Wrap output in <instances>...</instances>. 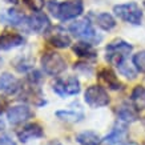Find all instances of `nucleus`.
Listing matches in <instances>:
<instances>
[{"instance_id":"17","label":"nucleus","mask_w":145,"mask_h":145,"mask_svg":"<svg viewBox=\"0 0 145 145\" xmlns=\"http://www.w3.org/2000/svg\"><path fill=\"white\" fill-rule=\"evenodd\" d=\"M127 136V128L124 125H119V127H114L112 131H110L105 137H104V142L108 145H114V144H119L121 141L125 138Z\"/></svg>"},{"instance_id":"16","label":"nucleus","mask_w":145,"mask_h":145,"mask_svg":"<svg viewBox=\"0 0 145 145\" xmlns=\"http://www.w3.org/2000/svg\"><path fill=\"white\" fill-rule=\"evenodd\" d=\"M73 52L81 59H95L97 56V52L93 44L88 41H79L73 45Z\"/></svg>"},{"instance_id":"7","label":"nucleus","mask_w":145,"mask_h":145,"mask_svg":"<svg viewBox=\"0 0 145 145\" xmlns=\"http://www.w3.org/2000/svg\"><path fill=\"white\" fill-rule=\"evenodd\" d=\"M84 100L91 108H103L110 103L108 92L100 85H89L84 93Z\"/></svg>"},{"instance_id":"27","label":"nucleus","mask_w":145,"mask_h":145,"mask_svg":"<svg viewBox=\"0 0 145 145\" xmlns=\"http://www.w3.org/2000/svg\"><path fill=\"white\" fill-rule=\"evenodd\" d=\"M0 145H16V142L11 138L9 136H1L0 137Z\"/></svg>"},{"instance_id":"11","label":"nucleus","mask_w":145,"mask_h":145,"mask_svg":"<svg viewBox=\"0 0 145 145\" xmlns=\"http://www.w3.org/2000/svg\"><path fill=\"white\" fill-rule=\"evenodd\" d=\"M47 41H48L51 45H53L55 48H68L71 44H72V40H71L69 35L67 33L64 29L61 28H49L47 31Z\"/></svg>"},{"instance_id":"4","label":"nucleus","mask_w":145,"mask_h":145,"mask_svg":"<svg viewBox=\"0 0 145 145\" xmlns=\"http://www.w3.org/2000/svg\"><path fill=\"white\" fill-rule=\"evenodd\" d=\"M113 12L120 20L133 24V25H140L142 20V9L135 1L114 5Z\"/></svg>"},{"instance_id":"26","label":"nucleus","mask_w":145,"mask_h":145,"mask_svg":"<svg viewBox=\"0 0 145 145\" xmlns=\"http://www.w3.org/2000/svg\"><path fill=\"white\" fill-rule=\"evenodd\" d=\"M24 4L33 12H41L44 8V0H23Z\"/></svg>"},{"instance_id":"15","label":"nucleus","mask_w":145,"mask_h":145,"mask_svg":"<svg viewBox=\"0 0 145 145\" xmlns=\"http://www.w3.org/2000/svg\"><path fill=\"white\" fill-rule=\"evenodd\" d=\"M91 18H93V22L99 28H101L103 31H110L116 27V20L108 12H101L96 13V15H91Z\"/></svg>"},{"instance_id":"8","label":"nucleus","mask_w":145,"mask_h":145,"mask_svg":"<svg viewBox=\"0 0 145 145\" xmlns=\"http://www.w3.org/2000/svg\"><path fill=\"white\" fill-rule=\"evenodd\" d=\"M24 24H27L28 29L33 33H47V31L51 28L48 16L41 12H35L31 16H27Z\"/></svg>"},{"instance_id":"10","label":"nucleus","mask_w":145,"mask_h":145,"mask_svg":"<svg viewBox=\"0 0 145 145\" xmlns=\"http://www.w3.org/2000/svg\"><path fill=\"white\" fill-rule=\"evenodd\" d=\"M31 117H32L31 108L28 105H24V104L13 105L7 110V120H8L9 124H12V125L23 124L24 121H27V120L31 119Z\"/></svg>"},{"instance_id":"5","label":"nucleus","mask_w":145,"mask_h":145,"mask_svg":"<svg viewBox=\"0 0 145 145\" xmlns=\"http://www.w3.org/2000/svg\"><path fill=\"white\" fill-rule=\"evenodd\" d=\"M41 68L48 76H59L67 69L65 59L56 52H45L41 56Z\"/></svg>"},{"instance_id":"21","label":"nucleus","mask_w":145,"mask_h":145,"mask_svg":"<svg viewBox=\"0 0 145 145\" xmlns=\"http://www.w3.org/2000/svg\"><path fill=\"white\" fill-rule=\"evenodd\" d=\"M56 116L63 121H68V123H79L84 119L83 112H76V110H69V109H63L57 110Z\"/></svg>"},{"instance_id":"18","label":"nucleus","mask_w":145,"mask_h":145,"mask_svg":"<svg viewBox=\"0 0 145 145\" xmlns=\"http://www.w3.org/2000/svg\"><path fill=\"white\" fill-rule=\"evenodd\" d=\"M117 117L124 123H133L137 120V109L135 108V105L123 104L117 109Z\"/></svg>"},{"instance_id":"6","label":"nucleus","mask_w":145,"mask_h":145,"mask_svg":"<svg viewBox=\"0 0 145 145\" xmlns=\"http://www.w3.org/2000/svg\"><path fill=\"white\" fill-rule=\"evenodd\" d=\"M52 89L56 95L65 99V97L79 95L81 91V87H80V81L76 76H68L67 79L56 80Z\"/></svg>"},{"instance_id":"9","label":"nucleus","mask_w":145,"mask_h":145,"mask_svg":"<svg viewBox=\"0 0 145 145\" xmlns=\"http://www.w3.org/2000/svg\"><path fill=\"white\" fill-rule=\"evenodd\" d=\"M22 89V83L18 77H15L12 73L4 72L0 75V93L4 96H13L19 93Z\"/></svg>"},{"instance_id":"12","label":"nucleus","mask_w":145,"mask_h":145,"mask_svg":"<svg viewBox=\"0 0 145 145\" xmlns=\"http://www.w3.org/2000/svg\"><path fill=\"white\" fill-rule=\"evenodd\" d=\"M44 136V131L43 128L40 127L39 124L36 123H31L27 124L25 127H23L20 131L18 132V138L20 142L25 144V142H29L32 140H37V138H41Z\"/></svg>"},{"instance_id":"33","label":"nucleus","mask_w":145,"mask_h":145,"mask_svg":"<svg viewBox=\"0 0 145 145\" xmlns=\"http://www.w3.org/2000/svg\"><path fill=\"white\" fill-rule=\"evenodd\" d=\"M144 127H145V119H144Z\"/></svg>"},{"instance_id":"28","label":"nucleus","mask_w":145,"mask_h":145,"mask_svg":"<svg viewBox=\"0 0 145 145\" xmlns=\"http://www.w3.org/2000/svg\"><path fill=\"white\" fill-rule=\"evenodd\" d=\"M44 145H64V144H61L60 141H49V142H47V144H44Z\"/></svg>"},{"instance_id":"23","label":"nucleus","mask_w":145,"mask_h":145,"mask_svg":"<svg viewBox=\"0 0 145 145\" xmlns=\"http://www.w3.org/2000/svg\"><path fill=\"white\" fill-rule=\"evenodd\" d=\"M25 19H27V16H24L18 9L11 8L7 11V20H8L9 24H12V25H20L23 23H25Z\"/></svg>"},{"instance_id":"22","label":"nucleus","mask_w":145,"mask_h":145,"mask_svg":"<svg viewBox=\"0 0 145 145\" xmlns=\"http://www.w3.org/2000/svg\"><path fill=\"white\" fill-rule=\"evenodd\" d=\"M33 63H35V60H33L32 57L20 56L13 61V67H15V69L18 71V72H20V73H27V72L32 71Z\"/></svg>"},{"instance_id":"3","label":"nucleus","mask_w":145,"mask_h":145,"mask_svg":"<svg viewBox=\"0 0 145 145\" xmlns=\"http://www.w3.org/2000/svg\"><path fill=\"white\" fill-rule=\"evenodd\" d=\"M133 47L129 43L124 41V40H114L112 43L106 45L105 48V59L106 61L112 64V65L117 67L123 61L127 60V56L132 52Z\"/></svg>"},{"instance_id":"32","label":"nucleus","mask_w":145,"mask_h":145,"mask_svg":"<svg viewBox=\"0 0 145 145\" xmlns=\"http://www.w3.org/2000/svg\"><path fill=\"white\" fill-rule=\"evenodd\" d=\"M0 113H1V104H0Z\"/></svg>"},{"instance_id":"29","label":"nucleus","mask_w":145,"mask_h":145,"mask_svg":"<svg viewBox=\"0 0 145 145\" xmlns=\"http://www.w3.org/2000/svg\"><path fill=\"white\" fill-rule=\"evenodd\" d=\"M4 3H8V4H18L19 0H3Z\"/></svg>"},{"instance_id":"14","label":"nucleus","mask_w":145,"mask_h":145,"mask_svg":"<svg viewBox=\"0 0 145 145\" xmlns=\"http://www.w3.org/2000/svg\"><path fill=\"white\" fill-rule=\"evenodd\" d=\"M97 77H99V80H100L101 83L105 84L106 87L109 89H112V91H119V89H121V83H120L119 77L116 76V73H114L112 69H108V68L101 69L100 72H99Z\"/></svg>"},{"instance_id":"1","label":"nucleus","mask_w":145,"mask_h":145,"mask_svg":"<svg viewBox=\"0 0 145 145\" xmlns=\"http://www.w3.org/2000/svg\"><path fill=\"white\" fill-rule=\"evenodd\" d=\"M48 9L53 16L61 22H68L79 18L84 11L83 0H65L56 1L51 0L48 3Z\"/></svg>"},{"instance_id":"19","label":"nucleus","mask_w":145,"mask_h":145,"mask_svg":"<svg viewBox=\"0 0 145 145\" xmlns=\"http://www.w3.org/2000/svg\"><path fill=\"white\" fill-rule=\"evenodd\" d=\"M76 141L80 145H100L101 137L93 131H85L76 136Z\"/></svg>"},{"instance_id":"30","label":"nucleus","mask_w":145,"mask_h":145,"mask_svg":"<svg viewBox=\"0 0 145 145\" xmlns=\"http://www.w3.org/2000/svg\"><path fill=\"white\" fill-rule=\"evenodd\" d=\"M121 145H138L137 142H133V141H128V142H124V144Z\"/></svg>"},{"instance_id":"2","label":"nucleus","mask_w":145,"mask_h":145,"mask_svg":"<svg viewBox=\"0 0 145 145\" xmlns=\"http://www.w3.org/2000/svg\"><path fill=\"white\" fill-rule=\"evenodd\" d=\"M71 33H73L75 37L81 39L83 41H88L91 44H99L103 37L96 32L93 28L92 23L89 22V19H81V20H76L69 25Z\"/></svg>"},{"instance_id":"13","label":"nucleus","mask_w":145,"mask_h":145,"mask_svg":"<svg viewBox=\"0 0 145 145\" xmlns=\"http://www.w3.org/2000/svg\"><path fill=\"white\" fill-rule=\"evenodd\" d=\"M24 44V37L15 32H4L0 35V51H11Z\"/></svg>"},{"instance_id":"20","label":"nucleus","mask_w":145,"mask_h":145,"mask_svg":"<svg viewBox=\"0 0 145 145\" xmlns=\"http://www.w3.org/2000/svg\"><path fill=\"white\" fill-rule=\"evenodd\" d=\"M131 100H132L133 105H135V108L137 110H144L145 109V87L137 85L136 88L132 91Z\"/></svg>"},{"instance_id":"34","label":"nucleus","mask_w":145,"mask_h":145,"mask_svg":"<svg viewBox=\"0 0 145 145\" xmlns=\"http://www.w3.org/2000/svg\"><path fill=\"white\" fill-rule=\"evenodd\" d=\"M144 7H145V1H144Z\"/></svg>"},{"instance_id":"24","label":"nucleus","mask_w":145,"mask_h":145,"mask_svg":"<svg viewBox=\"0 0 145 145\" xmlns=\"http://www.w3.org/2000/svg\"><path fill=\"white\" fill-rule=\"evenodd\" d=\"M117 69H119L120 75L125 76L127 79H131V80L136 79L137 72H138L135 67H132L131 64H128L127 60H125V61H123L121 64H119V65H117Z\"/></svg>"},{"instance_id":"25","label":"nucleus","mask_w":145,"mask_h":145,"mask_svg":"<svg viewBox=\"0 0 145 145\" xmlns=\"http://www.w3.org/2000/svg\"><path fill=\"white\" fill-rule=\"evenodd\" d=\"M132 63L138 72L145 73V51H141V52H137L136 55H133Z\"/></svg>"},{"instance_id":"31","label":"nucleus","mask_w":145,"mask_h":145,"mask_svg":"<svg viewBox=\"0 0 145 145\" xmlns=\"http://www.w3.org/2000/svg\"><path fill=\"white\" fill-rule=\"evenodd\" d=\"M3 65V59H1V57H0V67Z\"/></svg>"}]
</instances>
